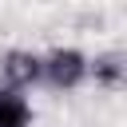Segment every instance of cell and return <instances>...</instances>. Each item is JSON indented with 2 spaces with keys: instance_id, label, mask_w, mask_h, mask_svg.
Returning <instances> with one entry per match:
<instances>
[{
  "instance_id": "6da1fadb",
  "label": "cell",
  "mask_w": 127,
  "mask_h": 127,
  "mask_svg": "<svg viewBox=\"0 0 127 127\" xmlns=\"http://www.w3.org/2000/svg\"><path fill=\"white\" fill-rule=\"evenodd\" d=\"M40 79L60 87V91H71L87 79V56L79 48H56L48 56H40Z\"/></svg>"
},
{
  "instance_id": "7a4b0ae2",
  "label": "cell",
  "mask_w": 127,
  "mask_h": 127,
  "mask_svg": "<svg viewBox=\"0 0 127 127\" xmlns=\"http://www.w3.org/2000/svg\"><path fill=\"white\" fill-rule=\"evenodd\" d=\"M0 71H4V79H8L4 87L24 91V87L40 83V56H36V52H24V48H12V52H4Z\"/></svg>"
},
{
  "instance_id": "3957f363",
  "label": "cell",
  "mask_w": 127,
  "mask_h": 127,
  "mask_svg": "<svg viewBox=\"0 0 127 127\" xmlns=\"http://www.w3.org/2000/svg\"><path fill=\"white\" fill-rule=\"evenodd\" d=\"M87 75H91L99 87H123V79H127V64H123L119 52H103V56L87 60Z\"/></svg>"
},
{
  "instance_id": "277c9868",
  "label": "cell",
  "mask_w": 127,
  "mask_h": 127,
  "mask_svg": "<svg viewBox=\"0 0 127 127\" xmlns=\"http://www.w3.org/2000/svg\"><path fill=\"white\" fill-rule=\"evenodd\" d=\"M0 127H32V103L16 87H0Z\"/></svg>"
}]
</instances>
